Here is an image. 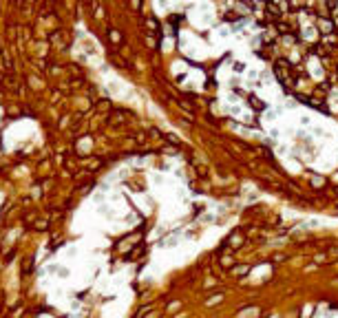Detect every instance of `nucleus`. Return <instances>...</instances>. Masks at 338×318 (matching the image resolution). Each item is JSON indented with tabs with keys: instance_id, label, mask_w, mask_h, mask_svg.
Instances as JSON below:
<instances>
[{
	"instance_id": "f257e3e1",
	"label": "nucleus",
	"mask_w": 338,
	"mask_h": 318,
	"mask_svg": "<svg viewBox=\"0 0 338 318\" xmlns=\"http://www.w3.org/2000/svg\"><path fill=\"white\" fill-rule=\"evenodd\" d=\"M252 104H254V108H256V111H263V108H265V104H263V102H259V100H254V97H252Z\"/></svg>"
}]
</instances>
